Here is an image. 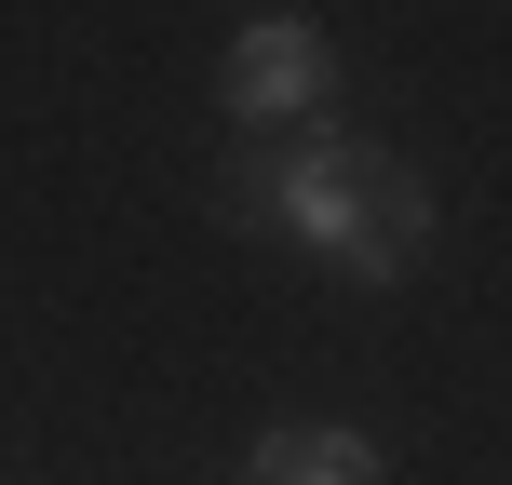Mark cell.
Returning <instances> with one entry per match:
<instances>
[{"label": "cell", "instance_id": "obj_3", "mask_svg": "<svg viewBox=\"0 0 512 485\" xmlns=\"http://www.w3.org/2000/svg\"><path fill=\"white\" fill-rule=\"evenodd\" d=\"M432 243H445V189L418 176L405 149H378V176H364V216H351V243H337V270H351V283H405Z\"/></svg>", "mask_w": 512, "mask_h": 485}, {"label": "cell", "instance_id": "obj_4", "mask_svg": "<svg viewBox=\"0 0 512 485\" xmlns=\"http://www.w3.org/2000/svg\"><path fill=\"white\" fill-rule=\"evenodd\" d=\"M243 485H391V459L364 432H256V459H243Z\"/></svg>", "mask_w": 512, "mask_h": 485}, {"label": "cell", "instance_id": "obj_2", "mask_svg": "<svg viewBox=\"0 0 512 485\" xmlns=\"http://www.w3.org/2000/svg\"><path fill=\"white\" fill-rule=\"evenodd\" d=\"M324 95H337V41L310 14H256L216 54V108L230 122H324Z\"/></svg>", "mask_w": 512, "mask_h": 485}, {"label": "cell", "instance_id": "obj_1", "mask_svg": "<svg viewBox=\"0 0 512 485\" xmlns=\"http://www.w3.org/2000/svg\"><path fill=\"white\" fill-rule=\"evenodd\" d=\"M364 176H378V135L297 122L283 149H230V162H216V216H230V230H270V243H297V256L337 270V243H351V216H364Z\"/></svg>", "mask_w": 512, "mask_h": 485}]
</instances>
